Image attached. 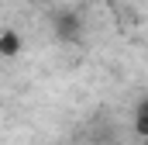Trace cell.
I'll return each mask as SVG.
<instances>
[{
    "label": "cell",
    "mask_w": 148,
    "mask_h": 145,
    "mask_svg": "<svg viewBox=\"0 0 148 145\" xmlns=\"http://www.w3.org/2000/svg\"><path fill=\"white\" fill-rule=\"evenodd\" d=\"M52 28H55V38H59V41L76 45V41H79V31H83V21H79L76 10H59V14L52 17Z\"/></svg>",
    "instance_id": "1"
},
{
    "label": "cell",
    "mask_w": 148,
    "mask_h": 145,
    "mask_svg": "<svg viewBox=\"0 0 148 145\" xmlns=\"http://www.w3.org/2000/svg\"><path fill=\"white\" fill-rule=\"evenodd\" d=\"M21 52V35L17 31H0V55H17Z\"/></svg>",
    "instance_id": "2"
},
{
    "label": "cell",
    "mask_w": 148,
    "mask_h": 145,
    "mask_svg": "<svg viewBox=\"0 0 148 145\" xmlns=\"http://www.w3.org/2000/svg\"><path fill=\"white\" fill-rule=\"evenodd\" d=\"M134 131L141 138H148V97L138 100V107H134Z\"/></svg>",
    "instance_id": "3"
}]
</instances>
